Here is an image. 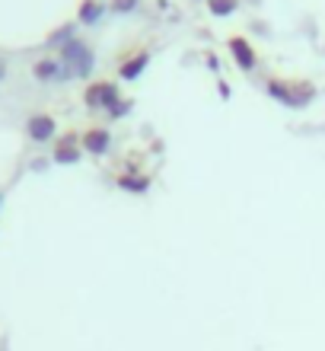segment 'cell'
<instances>
[{
    "instance_id": "4",
    "label": "cell",
    "mask_w": 325,
    "mask_h": 351,
    "mask_svg": "<svg viewBox=\"0 0 325 351\" xmlns=\"http://www.w3.org/2000/svg\"><path fill=\"white\" fill-rule=\"evenodd\" d=\"M61 61H64L67 77H90V71H93V48L86 45L83 38H70L61 48Z\"/></svg>"
},
{
    "instance_id": "9",
    "label": "cell",
    "mask_w": 325,
    "mask_h": 351,
    "mask_svg": "<svg viewBox=\"0 0 325 351\" xmlns=\"http://www.w3.org/2000/svg\"><path fill=\"white\" fill-rule=\"evenodd\" d=\"M32 77H36L38 84H55V80L67 77L61 55H45V58H38L36 64H32Z\"/></svg>"
},
{
    "instance_id": "15",
    "label": "cell",
    "mask_w": 325,
    "mask_h": 351,
    "mask_svg": "<svg viewBox=\"0 0 325 351\" xmlns=\"http://www.w3.org/2000/svg\"><path fill=\"white\" fill-rule=\"evenodd\" d=\"M3 77H7V64H3V61H0V80H3Z\"/></svg>"
},
{
    "instance_id": "2",
    "label": "cell",
    "mask_w": 325,
    "mask_h": 351,
    "mask_svg": "<svg viewBox=\"0 0 325 351\" xmlns=\"http://www.w3.org/2000/svg\"><path fill=\"white\" fill-rule=\"evenodd\" d=\"M121 102V90L115 80H93L83 86V106L90 112H112Z\"/></svg>"
},
{
    "instance_id": "7",
    "label": "cell",
    "mask_w": 325,
    "mask_h": 351,
    "mask_svg": "<svg viewBox=\"0 0 325 351\" xmlns=\"http://www.w3.org/2000/svg\"><path fill=\"white\" fill-rule=\"evenodd\" d=\"M57 121L51 112H32L26 119V138L36 141V144H45V141H55Z\"/></svg>"
},
{
    "instance_id": "14",
    "label": "cell",
    "mask_w": 325,
    "mask_h": 351,
    "mask_svg": "<svg viewBox=\"0 0 325 351\" xmlns=\"http://www.w3.org/2000/svg\"><path fill=\"white\" fill-rule=\"evenodd\" d=\"M131 106H134V102H131V99H121L118 106H115V109L109 112V115H112V119H121V115H125V109H131Z\"/></svg>"
},
{
    "instance_id": "10",
    "label": "cell",
    "mask_w": 325,
    "mask_h": 351,
    "mask_svg": "<svg viewBox=\"0 0 325 351\" xmlns=\"http://www.w3.org/2000/svg\"><path fill=\"white\" fill-rule=\"evenodd\" d=\"M115 182H118L125 192H147L150 176L147 173H121V176H115Z\"/></svg>"
},
{
    "instance_id": "12",
    "label": "cell",
    "mask_w": 325,
    "mask_h": 351,
    "mask_svg": "<svg viewBox=\"0 0 325 351\" xmlns=\"http://www.w3.org/2000/svg\"><path fill=\"white\" fill-rule=\"evenodd\" d=\"M205 3L214 16H230V13H236V7H239V0H205Z\"/></svg>"
},
{
    "instance_id": "13",
    "label": "cell",
    "mask_w": 325,
    "mask_h": 351,
    "mask_svg": "<svg viewBox=\"0 0 325 351\" xmlns=\"http://www.w3.org/2000/svg\"><path fill=\"white\" fill-rule=\"evenodd\" d=\"M140 0H109V10H115V13H128V10H134Z\"/></svg>"
},
{
    "instance_id": "3",
    "label": "cell",
    "mask_w": 325,
    "mask_h": 351,
    "mask_svg": "<svg viewBox=\"0 0 325 351\" xmlns=\"http://www.w3.org/2000/svg\"><path fill=\"white\" fill-rule=\"evenodd\" d=\"M147 64H150V45H144V42H134L115 58V71H118L121 80H138L147 71Z\"/></svg>"
},
{
    "instance_id": "16",
    "label": "cell",
    "mask_w": 325,
    "mask_h": 351,
    "mask_svg": "<svg viewBox=\"0 0 325 351\" xmlns=\"http://www.w3.org/2000/svg\"><path fill=\"white\" fill-rule=\"evenodd\" d=\"M0 202H3V192H0Z\"/></svg>"
},
{
    "instance_id": "1",
    "label": "cell",
    "mask_w": 325,
    "mask_h": 351,
    "mask_svg": "<svg viewBox=\"0 0 325 351\" xmlns=\"http://www.w3.org/2000/svg\"><path fill=\"white\" fill-rule=\"evenodd\" d=\"M265 90H268L274 99L284 102V106H294V109L307 106V102L316 96V86L313 84H307V80H284V77H268V80H265Z\"/></svg>"
},
{
    "instance_id": "5",
    "label": "cell",
    "mask_w": 325,
    "mask_h": 351,
    "mask_svg": "<svg viewBox=\"0 0 325 351\" xmlns=\"http://www.w3.org/2000/svg\"><path fill=\"white\" fill-rule=\"evenodd\" d=\"M80 147L90 157H105L112 147V131L105 125H90V128L80 131Z\"/></svg>"
},
{
    "instance_id": "6",
    "label": "cell",
    "mask_w": 325,
    "mask_h": 351,
    "mask_svg": "<svg viewBox=\"0 0 325 351\" xmlns=\"http://www.w3.org/2000/svg\"><path fill=\"white\" fill-rule=\"evenodd\" d=\"M226 48H230V55H233V61H236V67L239 71H255L259 67V51L252 48V42L246 36H239V32H233L230 38H226Z\"/></svg>"
},
{
    "instance_id": "11",
    "label": "cell",
    "mask_w": 325,
    "mask_h": 351,
    "mask_svg": "<svg viewBox=\"0 0 325 351\" xmlns=\"http://www.w3.org/2000/svg\"><path fill=\"white\" fill-rule=\"evenodd\" d=\"M103 13H105V0H80V7H77L80 23H96Z\"/></svg>"
},
{
    "instance_id": "8",
    "label": "cell",
    "mask_w": 325,
    "mask_h": 351,
    "mask_svg": "<svg viewBox=\"0 0 325 351\" xmlns=\"http://www.w3.org/2000/svg\"><path fill=\"white\" fill-rule=\"evenodd\" d=\"M80 154H83V147H80V134H77V131H64L61 138H55V147H51L55 163L70 167V163H77V160H80Z\"/></svg>"
}]
</instances>
